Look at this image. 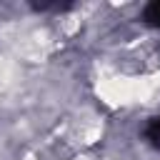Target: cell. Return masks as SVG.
<instances>
[{
  "mask_svg": "<svg viewBox=\"0 0 160 160\" xmlns=\"http://www.w3.org/2000/svg\"><path fill=\"white\" fill-rule=\"evenodd\" d=\"M142 20H145L148 25H155V28H160V0L150 2V5L142 10Z\"/></svg>",
  "mask_w": 160,
  "mask_h": 160,
  "instance_id": "cell-1",
  "label": "cell"
},
{
  "mask_svg": "<svg viewBox=\"0 0 160 160\" xmlns=\"http://www.w3.org/2000/svg\"><path fill=\"white\" fill-rule=\"evenodd\" d=\"M145 138H148L155 148H160V118H152V120H150V125L145 128Z\"/></svg>",
  "mask_w": 160,
  "mask_h": 160,
  "instance_id": "cell-2",
  "label": "cell"
}]
</instances>
